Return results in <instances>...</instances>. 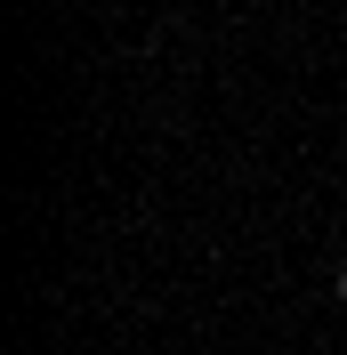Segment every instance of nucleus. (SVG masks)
Listing matches in <instances>:
<instances>
[{
  "label": "nucleus",
  "mask_w": 347,
  "mask_h": 355,
  "mask_svg": "<svg viewBox=\"0 0 347 355\" xmlns=\"http://www.w3.org/2000/svg\"><path fill=\"white\" fill-rule=\"evenodd\" d=\"M331 291H339V307H347V266H339V275H331Z\"/></svg>",
  "instance_id": "obj_1"
}]
</instances>
